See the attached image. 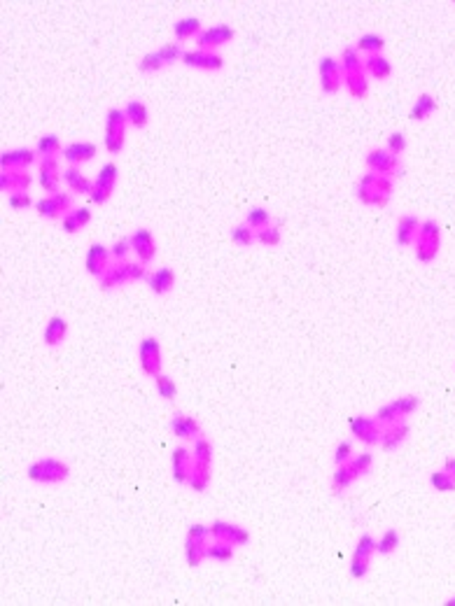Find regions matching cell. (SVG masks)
Instances as JSON below:
<instances>
[{
    "label": "cell",
    "mask_w": 455,
    "mask_h": 606,
    "mask_svg": "<svg viewBox=\"0 0 455 606\" xmlns=\"http://www.w3.org/2000/svg\"><path fill=\"white\" fill-rule=\"evenodd\" d=\"M246 224L250 229H255V231H259V229L273 224V217L266 208H250L246 213Z\"/></svg>",
    "instance_id": "cell-46"
},
{
    "label": "cell",
    "mask_w": 455,
    "mask_h": 606,
    "mask_svg": "<svg viewBox=\"0 0 455 606\" xmlns=\"http://www.w3.org/2000/svg\"><path fill=\"white\" fill-rule=\"evenodd\" d=\"M155 387H157V392H159V397H162V399L175 401V397H178V385H175V380H173L171 375H166V373L155 375Z\"/></svg>",
    "instance_id": "cell-47"
},
{
    "label": "cell",
    "mask_w": 455,
    "mask_h": 606,
    "mask_svg": "<svg viewBox=\"0 0 455 606\" xmlns=\"http://www.w3.org/2000/svg\"><path fill=\"white\" fill-rule=\"evenodd\" d=\"M162 68H166V66H164V61L159 59L157 52H147L143 59L138 61V70H140V73H159Z\"/></svg>",
    "instance_id": "cell-52"
},
{
    "label": "cell",
    "mask_w": 455,
    "mask_h": 606,
    "mask_svg": "<svg viewBox=\"0 0 455 606\" xmlns=\"http://www.w3.org/2000/svg\"><path fill=\"white\" fill-rule=\"evenodd\" d=\"M439 247H441V238H425V235H418L413 242V254L415 261L420 264H432L434 259L439 257Z\"/></svg>",
    "instance_id": "cell-29"
},
{
    "label": "cell",
    "mask_w": 455,
    "mask_h": 606,
    "mask_svg": "<svg viewBox=\"0 0 455 606\" xmlns=\"http://www.w3.org/2000/svg\"><path fill=\"white\" fill-rule=\"evenodd\" d=\"M169 429L173 436L182 438V441H191V443L203 436V429L201 425H198V420L191 416H184V413H173Z\"/></svg>",
    "instance_id": "cell-17"
},
{
    "label": "cell",
    "mask_w": 455,
    "mask_h": 606,
    "mask_svg": "<svg viewBox=\"0 0 455 606\" xmlns=\"http://www.w3.org/2000/svg\"><path fill=\"white\" fill-rule=\"evenodd\" d=\"M406 148H409V143H406V136H404L402 131L390 133L388 140H386V150L395 157H402L404 152H406Z\"/></svg>",
    "instance_id": "cell-50"
},
{
    "label": "cell",
    "mask_w": 455,
    "mask_h": 606,
    "mask_svg": "<svg viewBox=\"0 0 455 606\" xmlns=\"http://www.w3.org/2000/svg\"><path fill=\"white\" fill-rule=\"evenodd\" d=\"M129 240H131V250L138 257V261L152 264V259L157 257V240H155V235H152L150 229H145V226L136 229V231L129 235Z\"/></svg>",
    "instance_id": "cell-14"
},
{
    "label": "cell",
    "mask_w": 455,
    "mask_h": 606,
    "mask_svg": "<svg viewBox=\"0 0 455 606\" xmlns=\"http://www.w3.org/2000/svg\"><path fill=\"white\" fill-rule=\"evenodd\" d=\"M355 49L364 56L383 54V49H386V37L378 35V33H364V35H360V40L355 42Z\"/></svg>",
    "instance_id": "cell-39"
},
{
    "label": "cell",
    "mask_w": 455,
    "mask_h": 606,
    "mask_svg": "<svg viewBox=\"0 0 455 606\" xmlns=\"http://www.w3.org/2000/svg\"><path fill=\"white\" fill-rule=\"evenodd\" d=\"M357 481H360V474H357L355 467H352L350 459H348V462L338 464L336 471H334V476H332V492H334L336 497L343 494L345 490H348L350 485L357 483Z\"/></svg>",
    "instance_id": "cell-28"
},
{
    "label": "cell",
    "mask_w": 455,
    "mask_h": 606,
    "mask_svg": "<svg viewBox=\"0 0 455 606\" xmlns=\"http://www.w3.org/2000/svg\"><path fill=\"white\" fill-rule=\"evenodd\" d=\"M126 126H129V121H126L124 110L110 107V110L105 112V140L103 143H105V150L110 152L112 157L121 154V150H124Z\"/></svg>",
    "instance_id": "cell-5"
},
{
    "label": "cell",
    "mask_w": 455,
    "mask_h": 606,
    "mask_svg": "<svg viewBox=\"0 0 455 606\" xmlns=\"http://www.w3.org/2000/svg\"><path fill=\"white\" fill-rule=\"evenodd\" d=\"M129 283H131L129 261H112V264L108 266V271L98 278L101 292H112V289H117V287H124Z\"/></svg>",
    "instance_id": "cell-19"
},
{
    "label": "cell",
    "mask_w": 455,
    "mask_h": 606,
    "mask_svg": "<svg viewBox=\"0 0 455 606\" xmlns=\"http://www.w3.org/2000/svg\"><path fill=\"white\" fill-rule=\"evenodd\" d=\"M393 191H395L393 177L371 173V170L360 175V180L355 182V199L371 208H386Z\"/></svg>",
    "instance_id": "cell-1"
},
{
    "label": "cell",
    "mask_w": 455,
    "mask_h": 606,
    "mask_svg": "<svg viewBox=\"0 0 455 606\" xmlns=\"http://www.w3.org/2000/svg\"><path fill=\"white\" fill-rule=\"evenodd\" d=\"M437 110H439L437 98H434L432 93H420L418 98H415L411 112H409V119H411V121H425V119L432 117Z\"/></svg>",
    "instance_id": "cell-32"
},
{
    "label": "cell",
    "mask_w": 455,
    "mask_h": 606,
    "mask_svg": "<svg viewBox=\"0 0 455 606\" xmlns=\"http://www.w3.org/2000/svg\"><path fill=\"white\" fill-rule=\"evenodd\" d=\"M364 163L371 173L386 175V177H402L404 175V166H402V157L390 154L386 148H374L367 152L364 157Z\"/></svg>",
    "instance_id": "cell-6"
},
{
    "label": "cell",
    "mask_w": 455,
    "mask_h": 606,
    "mask_svg": "<svg viewBox=\"0 0 455 606\" xmlns=\"http://www.w3.org/2000/svg\"><path fill=\"white\" fill-rule=\"evenodd\" d=\"M157 54H159V59L164 61V66H173V63H178L180 61L182 63V56H184V47L180 42H166V44H162V47L157 49Z\"/></svg>",
    "instance_id": "cell-45"
},
{
    "label": "cell",
    "mask_w": 455,
    "mask_h": 606,
    "mask_svg": "<svg viewBox=\"0 0 455 606\" xmlns=\"http://www.w3.org/2000/svg\"><path fill=\"white\" fill-rule=\"evenodd\" d=\"M138 359H140V368H143L145 375L155 378V375L162 373V346L155 336H145L143 341L138 343Z\"/></svg>",
    "instance_id": "cell-9"
},
{
    "label": "cell",
    "mask_w": 455,
    "mask_h": 606,
    "mask_svg": "<svg viewBox=\"0 0 455 606\" xmlns=\"http://www.w3.org/2000/svg\"><path fill=\"white\" fill-rule=\"evenodd\" d=\"M203 30L201 19L198 17H182L173 24V35H175V42H187V40H196L198 33Z\"/></svg>",
    "instance_id": "cell-30"
},
{
    "label": "cell",
    "mask_w": 455,
    "mask_h": 606,
    "mask_svg": "<svg viewBox=\"0 0 455 606\" xmlns=\"http://www.w3.org/2000/svg\"><path fill=\"white\" fill-rule=\"evenodd\" d=\"M318 73H320V89L327 96L338 93V89L343 87V68L334 56H323L318 61Z\"/></svg>",
    "instance_id": "cell-8"
},
{
    "label": "cell",
    "mask_w": 455,
    "mask_h": 606,
    "mask_svg": "<svg viewBox=\"0 0 455 606\" xmlns=\"http://www.w3.org/2000/svg\"><path fill=\"white\" fill-rule=\"evenodd\" d=\"M182 63L187 68H196V70H222L224 68V59L217 52H203V49H191V52H184Z\"/></svg>",
    "instance_id": "cell-20"
},
{
    "label": "cell",
    "mask_w": 455,
    "mask_h": 606,
    "mask_svg": "<svg viewBox=\"0 0 455 606\" xmlns=\"http://www.w3.org/2000/svg\"><path fill=\"white\" fill-rule=\"evenodd\" d=\"M280 226H283V220H275L273 224L259 229V231H257V242H259V245L278 247L280 240H283V231H280Z\"/></svg>",
    "instance_id": "cell-41"
},
{
    "label": "cell",
    "mask_w": 455,
    "mask_h": 606,
    "mask_svg": "<svg viewBox=\"0 0 455 606\" xmlns=\"http://www.w3.org/2000/svg\"><path fill=\"white\" fill-rule=\"evenodd\" d=\"M33 150L37 152V157H40V159H52V157L63 154L61 138L56 136V133H44V136H40Z\"/></svg>",
    "instance_id": "cell-36"
},
{
    "label": "cell",
    "mask_w": 455,
    "mask_h": 606,
    "mask_svg": "<svg viewBox=\"0 0 455 606\" xmlns=\"http://www.w3.org/2000/svg\"><path fill=\"white\" fill-rule=\"evenodd\" d=\"M8 203H10L12 210H28L31 206H35L28 191H22V194H10L8 196Z\"/></svg>",
    "instance_id": "cell-55"
},
{
    "label": "cell",
    "mask_w": 455,
    "mask_h": 606,
    "mask_svg": "<svg viewBox=\"0 0 455 606\" xmlns=\"http://www.w3.org/2000/svg\"><path fill=\"white\" fill-rule=\"evenodd\" d=\"M61 229H63V231H66V233L75 235V233H80V229H82V226L78 224V220H75V217L68 213V215L61 220Z\"/></svg>",
    "instance_id": "cell-61"
},
{
    "label": "cell",
    "mask_w": 455,
    "mask_h": 606,
    "mask_svg": "<svg viewBox=\"0 0 455 606\" xmlns=\"http://www.w3.org/2000/svg\"><path fill=\"white\" fill-rule=\"evenodd\" d=\"M191 464H194L191 450L182 448V445H178V448L171 452V474H173V481L180 483V485H187L189 474H191Z\"/></svg>",
    "instance_id": "cell-21"
},
{
    "label": "cell",
    "mask_w": 455,
    "mask_h": 606,
    "mask_svg": "<svg viewBox=\"0 0 455 606\" xmlns=\"http://www.w3.org/2000/svg\"><path fill=\"white\" fill-rule=\"evenodd\" d=\"M446 606H455V597H451V599H448V602H446Z\"/></svg>",
    "instance_id": "cell-63"
},
{
    "label": "cell",
    "mask_w": 455,
    "mask_h": 606,
    "mask_svg": "<svg viewBox=\"0 0 455 606\" xmlns=\"http://www.w3.org/2000/svg\"><path fill=\"white\" fill-rule=\"evenodd\" d=\"M96 154H98V148H96L94 143H82V140L63 148V159H66L70 166H82V163L94 161Z\"/></svg>",
    "instance_id": "cell-25"
},
{
    "label": "cell",
    "mask_w": 455,
    "mask_h": 606,
    "mask_svg": "<svg viewBox=\"0 0 455 606\" xmlns=\"http://www.w3.org/2000/svg\"><path fill=\"white\" fill-rule=\"evenodd\" d=\"M338 63H341V68H343V75L345 73H362L364 70V59L355 47H343L341 56H338Z\"/></svg>",
    "instance_id": "cell-40"
},
{
    "label": "cell",
    "mask_w": 455,
    "mask_h": 606,
    "mask_svg": "<svg viewBox=\"0 0 455 606\" xmlns=\"http://www.w3.org/2000/svg\"><path fill=\"white\" fill-rule=\"evenodd\" d=\"M376 553V539L371 537V534H362L360 539H357V546L355 551H352V555H362V558H371V555Z\"/></svg>",
    "instance_id": "cell-53"
},
{
    "label": "cell",
    "mask_w": 455,
    "mask_h": 606,
    "mask_svg": "<svg viewBox=\"0 0 455 606\" xmlns=\"http://www.w3.org/2000/svg\"><path fill=\"white\" fill-rule=\"evenodd\" d=\"M400 532H397V527H388L386 532L381 534V539H376V553L378 555H393L397 548H400Z\"/></svg>",
    "instance_id": "cell-42"
},
{
    "label": "cell",
    "mask_w": 455,
    "mask_h": 606,
    "mask_svg": "<svg viewBox=\"0 0 455 606\" xmlns=\"http://www.w3.org/2000/svg\"><path fill=\"white\" fill-rule=\"evenodd\" d=\"M210 529V537L213 539H220V541H227L236 548H243L250 544V532L243 525H236V522H227V520H213L208 525Z\"/></svg>",
    "instance_id": "cell-12"
},
{
    "label": "cell",
    "mask_w": 455,
    "mask_h": 606,
    "mask_svg": "<svg viewBox=\"0 0 455 606\" xmlns=\"http://www.w3.org/2000/svg\"><path fill=\"white\" fill-rule=\"evenodd\" d=\"M444 471L455 478V457H446V459H444Z\"/></svg>",
    "instance_id": "cell-62"
},
{
    "label": "cell",
    "mask_w": 455,
    "mask_h": 606,
    "mask_svg": "<svg viewBox=\"0 0 455 606\" xmlns=\"http://www.w3.org/2000/svg\"><path fill=\"white\" fill-rule=\"evenodd\" d=\"M66 338H68V322H66V317L54 315L52 320L47 322V327H44V334H42L44 346L56 348V346H61V343L66 341Z\"/></svg>",
    "instance_id": "cell-31"
},
{
    "label": "cell",
    "mask_w": 455,
    "mask_h": 606,
    "mask_svg": "<svg viewBox=\"0 0 455 606\" xmlns=\"http://www.w3.org/2000/svg\"><path fill=\"white\" fill-rule=\"evenodd\" d=\"M61 166H59V157L52 159H40V166H37V182L40 187L49 194H59L61 191Z\"/></svg>",
    "instance_id": "cell-13"
},
{
    "label": "cell",
    "mask_w": 455,
    "mask_h": 606,
    "mask_svg": "<svg viewBox=\"0 0 455 606\" xmlns=\"http://www.w3.org/2000/svg\"><path fill=\"white\" fill-rule=\"evenodd\" d=\"M117 180H119V168L114 161H108L101 166V170L94 177L92 191H89V201L96 203V206H105L108 201L112 199L114 189H117Z\"/></svg>",
    "instance_id": "cell-4"
},
{
    "label": "cell",
    "mask_w": 455,
    "mask_h": 606,
    "mask_svg": "<svg viewBox=\"0 0 455 606\" xmlns=\"http://www.w3.org/2000/svg\"><path fill=\"white\" fill-rule=\"evenodd\" d=\"M31 184H33V177L28 170H0V191H5L8 196L28 191Z\"/></svg>",
    "instance_id": "cell-23"
},
{
    "label": "cell",
    "mask_w": 455,
    "mask_h": 606,
    "mask_svg": "<svg viewBox=\"0 0 455 606\" xmlns=\"http://www.w3.org/2000/svg\"><path fill=\"white\" fill-rule=\"evenodd\" d=\"M73 194L59 191V194H49L44 199L35 201V213L44 220H63L70 210H73Z\"/></svg>",
    "instance_id": "cell-7"
},
{
    "label": "cell",
    "mask_w": 455,
    "mask_h": 606,
    "mask_svg": "<svg viewBox=\"0 0 455 606\" xmlns=\"http://www.w3.org/2000/svg\"><path fill=\"white\" fill-rule=\"evenodd\" d=\"M61 180L68 187V191H73V194H85V196H89L92 184H94V180H89V177L80 170V166H68V168H63Z\"/></svg>",
    "instance_id": "cell-27"
},
{
    "label": "cell",
    "mask_w": 455,
    "mask_h": 606,
    "mask_svg": "<svg viewBox=\"0 0 455 606\" xmlns=\"http://www.w3.org/2000/svg\"><path fill=\"white\" fill-rule=\"evenodd\" d=\"M145 283H147V287H150L152 294L166 296L173 289V287H175V273H173L171 266H162V269L147 273Z\"/></svg>",
    "instance_id": "cell-24"
},
{
    "label": "cell",
    "mask_w": 455,
    "mask_h": 606,
    "mask_svg": "<svg viewBox=\"0 0 455 606\" xmlns=\"http://www.w3.org/2000/svg\"><path fill=\"white\" fill-rule=\"evenodd\" d=\"M37 152L31 148L5 150L0 154V170H28L37 161Z\"/></svg>",
    "instance_id": "cell-16"
},
{
    "label": "cell",
    "mask_w": 455,
    "mask_h": 606,
    "mask_svg": "<svg viewBox=\"0 0 455 606\" xmlns=\"http://www.w3.org/2000/svg\"><path fill=\"white\" fill-rule=\"evenodd\" d=\"M369 569H371V558H362V555H352L350 558V576L355 580L367 578Z\"/></svg>",
    "instance_id": "cell-49"
},
{
    "label": "cell",
    "mask_w": 455,
    "mask_h": 606,
    "mask_svg": "<svg viewBox=\"0 0 455 606\" xmlns=\"http://www.w3.org/2000/svg\"><path fill=\"white\" fill-rule=\"evenodd\" d=\"M206 558L215 560V562H220V564H227L236 558V546L227 544V541L213 539V541H208V546H206Z\"/></svg>",
    "instance_id": "cell-35"
},
{
    "label": "cell",
    "mask_w": 455,
    "mask_h": 606,
    "mask_svg": "<svg viewBox=\"0 0 455 606\" xmlns=\"http://www.w3.org/2000/svg\"><path fill=\"white\" fill-rule=\"evenodd\" d=\"M26 478L37 485H61L70 478V467L63 459L40 457L26 469Z\"/></svg>",
    "instance_id": "cell-2"
},
{
    "label": "cell",
    "mask_w": 455,
    "mask_h": 606,
    "mask_svg": "<svg viewBox=\"0 0 455 606\" xmlns=\"http://www.w3.org/2000/svg\"><path fill=\"white\" fill-rule=\"evenodd\" d=\"M229 235H232L234 245H239V247H252L255 242H257V231H255V229H250L246 222H243V224L232 226Z\"/></svg>",
    "instance_id": "cell-43"
},
{
    "label": "cell",
    "mask_w": 455,
    "mask_h": 606,
    "mask_svg": "<svg viewBox=\"0 0 455 606\" xmlns=\"http://www.w3.org/2000/svg\"><path fill=\"white\" fill-rule=\"evenodd\" d=\"M213 452H215L213 443H210L206 436L196 438L194 445H191V457H194L196 464H210V467H213Z\"/></svg>",
    "instance_id": "cell-44"
},
{
    "label": "cell",
    "mask_w": 455,
    "mask_h": 606,
    "mask_svg": "<svg viewBox=\"0 0 455 606\" xmlns=\"http://www.w3.org/2000/svg\"><path fill=\"white\" fill-rule=\"evenodd\" d=\"M381 431L383 427L376 422V418H367V416H355L350 418V434L355 441H360L362 445H381Z\"/></svg>",
    "instance_id": "cell-11"
},
{
    "label": "cell",
    "mask_w": 455,
    "mask_h": 606,
    "mask_svg": "<svg viewBox=\"0 0 455 606\" xmlns=\"http://www.w3.org/2000/svg\"><path fill=\"white\" fill-rule=\"evenodd\" d=\"M409 434H411V427L406 425V420L395 422V425H386L381 431V450L383 452H397L404 443H406Z\"/></svg>",
    "instance_id": "cell-18"
},
{
    "label": "cell",
    "mask_w": 455,
    "mask_h": 606,
    "mask_svg": "<svg viewBox=\"0 0 455 606\" xmlns=\"http://www.w3.org/2000/svg\"><path fill=\"white\" fill-rule=\"evenodd\" d=\"M210 478H213V467L210 464H191V474H189V481L187 485L194 492H206L208 485H210Z\"/></svg>",
    "instance_id": "cell-37"
},
{
    "label": "cell",
    "mask_w": 455,
    "mask_h": 606,
    "mask_svg": "<svg viewBox=\"0 0 455 606\" xmlns=\"http://www.w3.org/2000/svg\"><path fill=\"white\" fill-rule=\"evenodd\" d=\"M133 250H131V240L129 238H119V240H114L112 242V247H110V254H112V259L114 261H126V257H129Z\"/></svg>",
    "instance_id": "cell-54"
},
{
    "label": "cell",
    "mask_w": 455,
    "mask_h": 606,
    "mask_svg": "<svg viewBox=\"0 0 455 606\" xmlns=\"http://www.w3.org/2000/svg\"><path fill=\"white\" fill-rule=\"evenodd\" d=\"M121 110H124L126 121H129V126H133V129H145L147 121H150V112H147V105L143 100H129Z\"/></svg>",
    "instance_id": "cell-34"
},
{
    "label": "cell",
    "mask_w": 455,
    "mask_h": 606,
    "mask_svg": "<svg viewBox=\"0 0 455 606\" xmlns=\"http://www.w3.org/2000/svg\"><path fill=\"white\" fill-rule=\"evenodd\" d=\"M364 73H367V78H371V80L386 82V80H390V75H393V63H390L388 56H383V54L364 56Z\"/></svg>",
    "instance_id": "cell-26"
},
{
    "label": "cell",
    "mask_w": 455,
    "mask_h": 606,
    "mask_svg": "<svg viewBox=\"0 0 455 606\" xmlns=\"http://www.w3.org/2000/svg\"><path fill=\"white\" fill-rule=\"evenodd\" d=\"M184 539H191V541H208L210 539V529L208 525H201V522H194V525L187 527V537Z\"/></svg>",
    "instance_id": "cell-57"
},
{
    "label": "cell",
    "mask_w": 455,
    "mask_h": 606,
    "mask_svg": "<svg viewBox=\"0 0 455 606\" xmlns=\"http://www.w3.org/2000/svg\"><path fill=\"white\" fill-rule=\"evenodd\" d=\"M350 457H352V443L350 441H338L336 450H334V464L338 467V464L348 462Z\"/></svg>",
    "instance_id": "cell-58"
},
{
    "label": "cell",
    "mask_w": 455,
    "mask_h": 606,
    "mask_svg": "<svg viewBox=\"0 0 455 606\" xmlns=\"http://www.w3.org/2000/svg\"><path fill=\"white\" fill-rule=\"evenodd\" d=\"M236 37V30L229 24H215V26L203 28L196 37V47L203 52H217L224 44H229Z\"/></svg>",
    "instance_id": "cell-10"
},
{
    "label": "cell",
    "mask_w": 455,
    "mask_h": 606,
    "mask_svg": "<svg viewBox=\"0 0 455 606\" xmlns=\"http://www.w3.org/2000/svg\"><path fill=\"white\" fill-rule=\"evenodd\" d=\"M112 254H110V247H105L103 242H92L87 250V257H85V269L89 276H94L98 280L103 273L108 271V266L112 264Z\"/></svg>",
    "instance_id": "cell-15"
},
{
    "label": "cell",
    "mask_w": 455,
    "mask_h": 606,
    "mask_svg": "<svg viewBox=\"0 0 455 606\" xmlns=\"http://www.w3.org/2000/svg\"><path fill=\"white\" fill-rule=\"evenodd\" d=\"M70 215L75 217V220H78V224L85 229L89 222H92V210H89L87 206H82V208H73L70 210Z\"/></svg>",
    "instance_id": "cell-60"
},
{
    "label": "cell",
    "mask_w": 455,
    "mask_h": 606,
    "mask_svg": "<svg viewBox=\"0 0 455 606\" xmlns=\"http://www.w3.org/2000/svg\"><path fill=\"white\" fill-rule=\"evenodd\" d=\"M350 464L355 467V471L362 476H369L371 474V467H374V455L371 452H360V455H352L350 457Z\"/></svg>",
    "instance_id": "cell-51"
},
{
    "label": "cell",
    "mask_w": 455,
    "mask_h": 606,
    "mask_svg": "<svg viewBox=\"0 0 455 606\" xmlns=\"http://www.w3.org/2000/svg\"><path fill=\"white\" fill-rule=\"evenodd\" d=\"M420 397H415V394H404V397H397L393 401H388V404H383L381 408L376 411V422L381 427L386 425H395V422H402V420L411 418L415 411L420 408Z\"/></svg>",
    "instance_id": "cell-3"
},
{
    "label": "cell",
    "mask_w": 455,
    "mask_h": 606,
    "mask_svg": "<svg viewBox=\"0 0 455 606\" xmlns=\"http://www.w3.org/2000/svg\"><path fill=\"white\" fill-rule=\"evenodd\" d=\"M343 87L352 98L357 100H364L369 96V80H367V73H345L343 75Z\"/></svg>",
    "instance_id": "cell-33"
},
{
    "label": "cell",
    "mask_w": 455,
    "mask_h": 606,
    "mask_svg": "<svg viewBox=\"0 0 455 606\" xmlns=\"http://www.w3.org/2000/svg\"><path fill=\"white\" fill-rule=\"evenodd\" d=\"M429 485H432V490H437V492H455V478L451 474H446L444 469L429 474Z\"/></svg>",
    "instance_id": "cell-48"
},
{
    "label": "cell",
    "mask_w": 455,
    "mask_h": 606,
    "mask_svg": "<svg viewBox=\"0 0 455 606\" xmlns=\"http://www.w3.org/2000/svg\"><path fill=\"white\" fill-rule=\"evenodd\" d=\"M147 264H143V261H129V278L131 283H138V280H145L147 278Z\"/></svg>",
    "instance_id": "cell-59"
},
{
    "label": "cell",
    "mask_w": 455,
    "mask_h": 606,
    "mask_svg": "<svg viewBox=\"0 0 455 606\" xmlns=\"http://www.w3.org/2000/svg\"><path fill=\"white\" fill-rule=\"evenodd\" d=\"M418 235H425V238H441V224L437 220H432V217H429V220H422Z\"/></svg>",
    "instance_id": "cell-56"
},
{
    "label": "cell",
    "mask_w": 455,
    "mask_h": 606,
    "mask_svg": "<svg viewBox=\"0 0 455 606\" xmlns=\"http://www.w3.org/2000/svg\"><path fill=\"white\" fill-rule=\"evenodd\" d=\"M206 546H208V541L184 539V562H187V567L196 569V567H201L203 560H208L206 558Z\"/></svg>",
    "instance_id": "cell-38"
},
{
    "label": "cell",
    "mask_w": 455,
    "mask_h": 606,
    "mask_svg": "<svg viewBox=\"0 0 455 606\" xmlns=\"http://www.w3.org/2000/svg\"><path fill=\"white\" fill-rule=\"evenodd\" d=\"M420 222L415 215H402L397 220V229H395V242L397 247H413L415 238H418V229Z\"/></svg>",
    "instance_id": "cell-22"
}]
</instances>
